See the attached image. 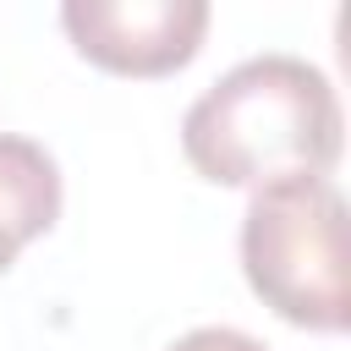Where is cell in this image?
I'll use <instances>...</instances> for the list:
<instances>
[{
  "mask_svg": "<svg viewBox=\"0 0 351 351\" xmlns=\"http://www.w3.org/2000/svg\"><path fill=\"white\" fill-rule=\"evenodd\" d=\"M335 82L302 55H252L230 66L181 115V154L214 186H269L285 176H329L340 165Z\"/></svg>",
  "mask_w": 351,
  "mask_h": 351,
  "instance_id": "1",
  "label": "cell"
},
{
  "mask_svg": "<svg viewBox=\"0 0 351 351\" xmlns=\"http://www.w3.org/2000/svg\"><path fill=\"white\" fill-rule=\"evenodd\" d=\"M241 269L263 307L296 329L340 335L346 296V197L329 176H285L247 197Z\"/></svg>",
  "mask_w": 351,
  "mask_h": 351,
  "instance_id": "2",
  "label": "cell"
},
{
  "mask_svg": "<svg viewBox=\"0 0 351 351\" xmlns=\"http://www.w3.org/2000/svg\"><path fill=\"white\" fill-rule=\"evenodd\" d=\"M60 27L82 60L115 77H170L197 55L208 33V5L203 0H66Z\"/></svg>",
  "mask_w": 351,
  "mask_h": 351,
  "instance_id": "3",
  "label": "cell"
},
{
  "mask_svg": "<svg viewBox=\"0 0 351 351\" xmlns=\"http://www.w3.org/2000/svg\"><path fill=\"white\" fill-rule=\"evenodd\" d=\"M60 219V165L44 143L0 132V274Z\"/></svg>",
  "mask_w": 351,
  "mask_h": 351,
  "instance_id": "4",
  "label": "cell"
},
{
  "mask_svg": "<svg viewBox=\"0 0 351 351\" xmlns=\"http://www.w3.org/2000/svg\"><path fill=\"white\" fill-rule=\"evenodd\" d=\"M170 351H269V346L241 335V329H230V324H203V329H186Z\"/></svg>",
  "mask_w": 351,
  "mask_h": 351,
  "instance_id": "5",
  "label": "cell"
}]
</instances>
